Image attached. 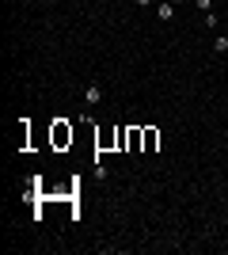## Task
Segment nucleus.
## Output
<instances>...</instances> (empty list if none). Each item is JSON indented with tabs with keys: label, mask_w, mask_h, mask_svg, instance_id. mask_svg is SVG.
<instances>
[{
	"label": "nucleus",
	"mask_w": 228,
	"mask_h": 255,
	"mask_svg": "<svg viewBox=\"0 0 228 255\" xmlns=\"http://www.w3.org/2000/svg\"><path fill=\"white\" fill-rule=\"evenodd\" d=\"M194 4H198L201 12H209V8H213V0H194Z\"/></svg>",
	"instance_id": "423d86ee"
},
{
	"label": "nucleus",
	"mask_w": 228,
	"mask_h": 255,
	"mask_svg": "<svg viewBox=\"0 0 228 255\" xmlns=\"http://www.w3.org/2000/svg\"><path fill=\"white\" fill-rule=\"evenodd\" d=\"M213 50H217V54H225V50H228V34H217V42H213Z\"/></svg>",
	"instance_id": "39448f33"
},
{
	"label": "nucleus",
	"mask_w": 228,
	"mask_h": 255,
	"mask_svg": "<svg viewBox=\"0 0 228 255\" xmlns=\"http://www.w3.org/2000/svg\"><path fill=\"white\" fill-rule=\"evenodd\" d=\"M99 99H103V92H99V88H87V92H84V107H87V111H91V107H95Z\"/></svg>",
	"instance_id": "20e7f679"
},
{
	"label": "nucleus",
	"mask_w": 228,
	"mask_h": 255,
	"mask_svg": "<svg viewBox=\"0 0 228 255\" xmlns=\"http://www.w3.org/2000/svg\"><path fill=\"white\" fill-rule=\"evenodd\" d=\"M133 4H137V8H148V4H152V0H133Z\"/></svg>",
	"instance_id": "0eeeda50"
},
{
	"label": "nucleus",
	"mask_w": 228,
	"mask_h": 255,
	"mask_svg": "<svg viewBox=\"0 0 228 255\" xmlns=\"http://www.w3.org/2000/svg\"><path fill=\"white\" fill-rule=\"evenodd\" d=\"M156 145H160V129L148 126V129H144V149H141V153H156Z\"/></svg>",
	"instance_id": "f03ea898"
},
{
	"label": "nucleus",
	"mask_w": 228,
	"mask_h": 255,
	"mask_svg": "<svg viewBox=\"0 0 228 255\" xmlns=\"http://www.w3.org/2000/svg\"><path fill=\"white\" fill-rule=\"evenodd\" d=\"M171 4H183V0H171Z\"/></svg>",
	"instance_id": "6e6552de"
},
{
	"label": "nucleus",
	"mask_w": 228,
	"mask_h": 255,
	"mask_svg": "<svg viewBox=\"0 0 228 255\" xmlns=\"http://www.w3.org/2000/svg\"><path fill=\"white\" fill-rule=\"evenodd\" d=\"M175 8H179V4H171V0H160V19H164V23H171V19H175Z\"/></svg>",
	"instance_id": "7ed1b4c3"
},
{
	"label": "nucleus",
	"mask_w": 228,
	"mask_h": 255,
	"mask_svg": "<svg viewBox=\"0 0 228 255\" xmlns=\"http://www.w3.org/2000/svg\"><path fill=\"white\" fill-rule=\"evenodd\" d=\"M225 27H228V19H225Z\"/></svg>",
	"instance_id": "1a4fd4ad"
},
{
	"label": "nucleus",
	"mask_w": 228,
	"mask_h": 255,
	"mask_svg": "<svg viewBox=\"0 0 228 255\" xmlns=\"http://www.w3.org/2000/svg\"><path fill=\"white\" fill-rule=\"evenodd\" d=\"M69 141H72V126H69V122H54V145H57V149H65Z\"/></svg>",
	"instance_id": "f257e3e1"
}]
</instances>
